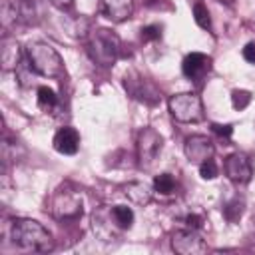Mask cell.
<instances>
[{"label":"cell","mask_w":255,"mask_h":255,"mask_svg":"<svg viewBox=\"0 0 255 255\" xmlns=\"http://www.w3.org/2000/svg\"><path fill=\"white\" fill-rule=\"evenodd\" d=\"M243 58H245L249 64H255V42H249V44L243 48Z\"/></svg>","instance_id":"obj_24"},{"label":"cell","mask_w":255,"mask_h":255,"mask_svg":"<svg viewBox=\"0 0 255 255\" xmlns=\"http://www.w3.org/2000/svg\"><path fill=\"white\" fill-rule=\"evenodd\" d=\"M80 147V133L74 128H62L54 135V149L64 155H74Z\"/></svg>","instance_id":"obj_12"},{"label":"cell","mask_w":255,"mask_h":255,"mask_svg":"<svg viewBox=\"0 0 255 255\" xmlns=\"http://www.w3.org/2000/svg\"><path fill=\"white\" fill-rule=\"evenodd\" d=\"M12 241L18 247L36 253H46L54 247L50 231L34 219H16L12 223Z\"/></svg>","instance_id":"obj_1"},{"label":"cell","mask_w":255,"mask_h":255,"mask_svg":"<svg viewBox=\"0 0 255 255\" xmlns=\"http://www.w3.org/2000/svg\"><path fill=\"white\" fill-rule=\"evenodd\" d=\"M120 38L108 30V28H98L92 32L90 36V42H88V50H90V56L96 64L108 68L112 66L118 56H120Z\"/></svg>","instance_id":"obj_3"},{"label":"cell","mask_w":255,"mask_h":255,"mask_svg":"<svg viewBox=\"0 0 255 255\" xmlns=\"http://www.w3.org/2000/svg\"><path fill=\"white\" fill-rule=\"evenodd\" d=\"M199 175L203 179H215L217 177V163L211 157L205 159L203 163H199Z\"/></svg>","instance_id":"obj_22"},{"label":"cell","mask_w":255,"mask_h":255,"mask_svg":"<svg viewBox=\"0 0 255 255\" xmlns=\"http://www.w3.org/2000/svg\"><path fill=\"white\" fill-rule=\"evenodd\" d=\"M16 16L26 26H36L44 18L42 0H16Z\"/></svg>","instance_id":"obj_10"},{"label":"cell","mask_w":255,"mask_h":255,"mask_svg":"<svg viewBox=\"0 0 255 255\" xmlns=\"http://www.w3.org/2000/svg\"><path fill=\"white\" fill-rule=\"evenodd\" d=\"M112 217H114V225L120 229H129L133 223V211L128 205H114L112 207Z\"/></svg>","instance_id":"obj_16"},{"label":"cell","mask_w":255,"mask_h":255,"mask_svg":"<svg viewBox=\"0 0 255 255\" xmlns=\"http://www.w3.org/2000/svg\"><path fill=\"white\" fill-rule=\"evenodd\" d=\"M28 64L36 74L46 78H58L64 72V62L60 54L44 42H34L28 46Z\"/></svg>","instance_id":"obj_2"},{"label":"cell","mask_w":255,"mask_h":255,"mask_svg":"<svg viewBox=\"0 0 255 255\" xmlns=\"http://www.w3.org/2000/svg\"><path fill=\"white\" fill-rule=\"evenodd\" d=\"M0 62H2V68L8 72V70H16L22 62H20V46L14 38H4L2 40V48H0Z\"/></svg>","instance_id":"obj_14"},{"label":"cell","mask_w":255,"mask_h":255,"mask_svg":"<svg viewBox=\"0 0 255 255\" xmlns=\"http://www.w3.org/2000/svg\"><path fill=\"white\" fill-rule=\"evenodd\" d=\"M221 2H229V4H231V2H235V0H221Z\"/></svg>","instance_id":"obj_29"},{"label":"cell","mask_w":255,"mask_h":255,"mask_svg":"<svg viewBox=\"0 0 255 255\" xmlns=\"http://www.w3.org/2000/svg\"><path fill=\"white\" fill-rule=\"evenodd\" d=\"M133 12V0H102V14L112 22H124Z\"/></svg>","instance_id":"obj_13"},{"label":"cell","mask_w":255,"mask_h":255,"mask_svg":"<svg viewBox=\"0 0 255 255\" xmlns=\"http://www.w3.org/2000/svg\"><path fill=\"white\" fill-rule=\"evenodd\" d=\"M56 104H58L56 92L52 88H48V86H40L38 88V106L42 110H52Z\"/></svg>","instance_id":"obj_17"},{"label":"cell","mask_w":255,"mask_h":255,"mask_svg":"<svg viewBox=\"0 0 255 255\" xmlns=\"http://www.w3.org/2000/svg\"><path fill=\"white\" fill-rule=\"evenodd\" d=\"M56 8H60V10H66V8H70L72 4H74V0H50Z\"/></svg>","instance_id":"obj_27"},{"label":"cell","mask_w":255,"mask_h":255,"mask_svg":"<svg viewBox=\"0 0 255 255\" xmlns=\"http://www.w3.org/2000/svg\"><path fill=\"white\" fill-rule=\"evenodd\" d=\"M225 173L235 183H247L253 175V167H251L249 157L245 153H231L225 159Z\"/></svg>","instance_id":"obj_8"},{"label":"cell","mask_w":255,"mask_h":255,"mask_svg":"<svg viewBox=\"0 0 255 255\" xmlns=\"http://www.w3.org/2000/svg\"><path fill=\"white\" fill-rule=\"evenodd\" d=\"M193 18H195V22H197L199 28H205V30L211 28L209 10H207V6H205L203 2H195V4H193Z\"/></svg>","instance_id":"obj_19"},{"label":"cell","mask_w":255,"mask_h":255,"mask_svg":"<svg viewBox=\"0 0 255 255\" xmlns=\"http://www.w3.org/2000/svg\"><path fill=\"white\" fill-rule=\"evenodd\" d=\"M171 247H173V251H177L181 255H197V253L207 251V245L203 243V239L195 233V229H189V227L173 233Z\"/></svg>","instance_id":"obj_7"},{"label":"cell","mask_w":255,"mask_h":255,"mask_svg":"<svg viewBox=\"0 0 255 255\" xmlns=\"http://www.w3.org/2000/svg\"><path fill=\"white\" fill-rule=\"evenodd\" d=\"M209 68H211V60H209V56H205L201 52L187 54L181 64V70L189 80H201L209 72Z\"/></svg>","instance_id":"obj_11"},{"label":"cell","mask_w":255,"mask_h":255,"mask_svg":"<svg viewBox=\"0 0 255 255\" xmlns=\"http://www.w3.org/2000/svg\"><path fill=\"white\" fill-rule=\"evenodd\" d=\"M241 213H243V201L241 199H233V201H229L227 205H225V209H223V215L227 217V221H237L239 217H241Z\"/></svg>","instance_id":"obj_20"},{"label":"cell","mask_w":255,"mask_h":255,"mask_svg":"<svg viewBox=\"0 0 255 255\" xmlns=\"http://www.w3.org/2000/svg\"><path fill=\"white\" fill-rule=\"evenodd\" d=\"M52 211L54 217L66 221V219H76L82 215V197L72 193V191H58L54 201H52Z\"/></svg>","instance_id":"obj_6"},{"label":"cell","mask_w":255,"mask_h":255,"mask_svg":"<svg viewBox=\"0 0 255 255\" xmlns=\"http://www.w3.org/2000/svg\"><path fill=\"white\" fill-rule=\"evenodd\" d=\"M161 135L151 129V128H143L137 135V159L139 165L147 167L151 165V161L157 157V153L161 151Z\"/></svg>","instance_id":"obj_5"},{"label":"cell","mask_w":255,"mask_h":255,"mask_svg":"<svg viewBox=\"0 0 255 255\" xmlns=\"http://www.w3.org/2000/svg\"><path fill=\"white\" fill-rule=\"evenodd\" d=\"M183 151L191 163H203L205 159L213 157V143L207 135H191L185 139Z\"/></svg>","instance_id":"obj_9"},{"label":"cell","mask_w":255,"mask_h":255,"mask_svg":"<svg viewBox=\"0 0 255 255\" xmlns=\"http://www.w3.org/2000/svg\"><path fill=\"white\" fill-rule=\"evenodd\" d=\"M211 129H213L215 133H219L221 137H229V135H231V131H233V128H231V126H219V124H213V126H211Z\"/></svg>","instance_id":"obj_25"},{"label":"cell","mask_w":255,"mask_h":255,"mask_svg":"<svg viewBox=\"0 0 255 255\" xmlns=\"http://www.w3.org/2000/svg\"><path fill=\"white\" fill-rule=\"evenodd\" d=\"M169 112L177 122L195 124L203 120V104L197 94H175L169 98Z\"/></svg>","instance_id":"obj_4"},{"label":"cell","mask_w":255,"mask_h":255,"mask_svg":"<svg viewBox=\"0 0 255 255\" xmlns=\"http://www.w3.org/2000/svg\"><path fill=\"white\" fill-rule=\"evenodd\" d=\"M201 223H203V219H201L199 215H187V217H185V225H187L189 229H199Z\"/></svg>","instance_id":"obj_26"},{"label":"cell","mask_w":255,"mask_h":255,"mask_svg":"<svg viewBox=\"0 0 255 255\" xmlns=\"http://www.w3.org/2000/svg\"><path fill=\"white\" fill-rule=\"evenodd\" d=\"M126 195H128L133 203L143 205V203H149V199H151V189H149L145 183L135 181V183L126 185Z\"/></svg>","instance_id":"obj_15"},{"label":"cell","mask_w":255,"mask_h":255,"mask_svg":"<svg viewBox=\"0 0 255 255\" xmlns=\"http://www.w3.org/2000/svg\"><path fill=\"white\" fill-rule=\"evenodd\" d=\"M153 189H155L157 193H161V195H169V193H173V189H175V179H173L169 173H159V175H155V179H153Z\"/></svg>","instance_id":"obj_18"},{"label":"cell","mask_w":255,"mask_h":255,"mask_svg":"<svg viewBox=\"0 0 255 255\" xmlns=\"http://www.w3.org/2000/svg\"><path fill=\"white\" fill-rule=\"evenodd\" d=\"M159 36H161V26H157V24H151V26L141 28V40H143V42L157 40Z\"/></svg>","instance_id":"obj_23"},{"label":"cell","mask_w":255,"mask_h":255,"mask_svg":"<svg viewBox=\"0 0 255 255\" xmlns=\"http://www.w3.org/2000/svg\"><path fill=\"white\" fill-rule=\"evenodd\" d=\"M139 2H143V4H153L155 0H139Z\"/></svg>","instance_id":"obj_28"},{"label":"cell","mask_w":255,"mask_h":255,"mask_svg":"<svg viewBox=\"0 0 255 255\" xmlns=\"http://www.w3.org/2000/svg\"><path fill=\"white\" fill-rule=\"evenodd\" d=\"M231 102H233V108L235 110H245L251 104V94L247 90H235L231 94Z\"/></svg>","instance_id":"obj_21"}]
</instances>
